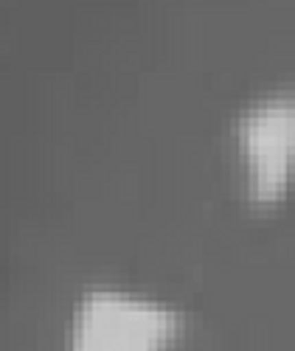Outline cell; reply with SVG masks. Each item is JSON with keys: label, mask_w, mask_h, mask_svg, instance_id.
I'll list each match as a JSON object with an SVG mask.
<instances>
[{"label": "cell", "mask_w": 295, "mask_h": 351, "mask_svg": "<svg viewBox=\"0 0 295 351\" xmlns=\"http://www.w3.org/2000/svg\"><path fill=\"white\" fill-rule=\"evenodd\" d=\"M231 143L250 208L268 211L295 186V76L250 96L231 119Z\"/></svg>", "instance_id": "obj_2"}, {"label": "cell", "mask_w": 295, "mask_h": 351, "mask_svg": "<svg viewBox=\"0 0 295 351\" xmlns=\"http://www.w3.org/2000/svg\"><path fill=\"white\" fill-rule=\"evenodd\" d=\"M186 326L183 309L169 301L93 284L71 306L62 351H174Z\"/></svg>", "instance_id": "obj_1"}]
</instances>
